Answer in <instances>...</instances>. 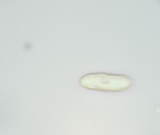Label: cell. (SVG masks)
Returning <instances> with one entry per match:
<instances>
[{"label": "cell", "mask_w": 160, "mask_h": 135, "mask_svg": "<svg viewBox=\"0 0 160 135\" xmlns=\"http://www.w3.org/2000/svg\"><path fill=\"white\" fill-rule=\"evenodd\" d=\"M80 85L87 89L105 92H120L128 89L132 79L123 74L105 72L87 74L80 78Z\"/></svg>", "instance_id": "obj_1"}]
</instances>
